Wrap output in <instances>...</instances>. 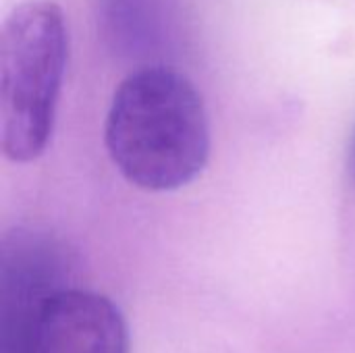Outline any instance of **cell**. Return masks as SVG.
Returning <instances> with one entry per match:
<instances>
[{
    "mask_svg": "<svg viewBox=\"0 0 355 353\" xmlns=\"http://www.w3.org/2000/svg\"><path fill=\"white\" fill-rule=\"evenodd\" d=\"M98 31L119 58L139 60L162 50V0H96Z\"/></svg>",
    "mask_w": 355,
    "mask_h": 353,
    "instance_id": "cell-5",
    "label": "cell"
},
{
    "mask_svg": "<svg viewBox=\"0 0 355 353\" xmlns=\"http://www.w3.org/2000/svg\"><path fill=\"white\" fill-rule=\"evenodd\" d=\"M104 144L116 171L137 189L177 191L210 158V121L196 85L164 64H146L116 87Z\"/></svg>",
    "mask_w": 355,
    "mask_h": 353,
    "instance_id": "cell-1",
    "label": "cell"
},
{
    "mask_svg": "<svg viewBox=\"0 0 355 353\" xmlns=\"http://www.w3.org/2000/svg\"><path fill=\"white\" fill-rule=\"evenodd\" d=\"M0 353H129V333L108 298L71 285L2 329Z\"/></svg>",
    "mask_w": 355,
    "mask_h": 353,
    "instance_id": "cell-3",
    "label": "cell"
},
{
    "mask_svg": "<svg viewBox=\"0 0 355 353\" xmlns=\"http://www.w3.org/2000/svg\"><path fill=\"white\" fill-rule=\"evenodd\" d=\"M73 270V254L54 235L23 227L6 233L0 246V331L75 285Z\"/></svg>",
    "mask_w": 355,
    "mask_h": 353,
    "instance_id": "cell-4",
    "label": "cell"
},
{
    "mask_svg": "<svg viewBox=\"0 0 355 353\" xmlns=\"http://www.w3.org/2000/svg\"><path fill=\"white\" fill-rule=\"evenodd\" d=\"M69 60L62 8L52 0L15 6L0 31V148L17 164L50 146Z\"/></svg>",
    "mask_w": 355,
    "mask_h": 353,
    "instance_id": "cell-2",
    "label": "cell"
},
{
    "mask_svg": "<svg viewBox=\"0 0 355 353\" xmlns=\"http://www.w3.org/2000/svg\"><path fill=\"white\" fill-rule=\"evenodd\" d=\"M347 175H349V181L355 187V129L352 133V139H349V148H347Z\"/></svg>",
    "mask_w": 355,
    "mask_h": 353,
    "instance_id": "cell-6",
    "label": "cell"
}]
</instances>
